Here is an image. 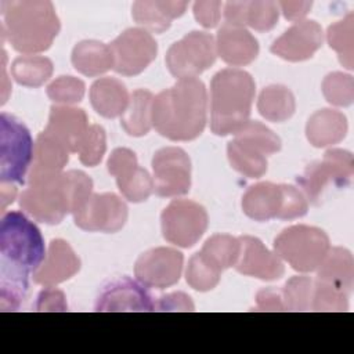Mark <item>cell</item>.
I'll list each match as a JSON object with an SVG mask.
<instances>
[{
    "label": "cell",
    "mask_w": 354,
    "mask_h": 354,
    "mask_svg": "<svg viewBox=\"0 0 354 354\" xmlns=\"http://www.w3.org/2000/svg\"><path fill=\"white\" fill-rule=\"evenodd\" d=\"M0 308L17 311L28 292V275L46 257L40 230L21 212H8L0 221Z\"/></svg>",
    "instance_id": "obj_1"
},
{
    "label": "cell",
    "mask_w": 354,
    "mask_h": 354,
    "mask_svg": "<svg viewBox=\"0 0 354 354\" xmlns=\"http://www.w3.org/2000/svg\"><path fill=\"white\" fill-rule=\"evenodd\" d=\"M207 116V93L196 77L178 79L152 102V126L171 141H189L201 136Z\"/></svg>",
    "instance_id": "obj_2"
},
{
    "label": "cell",
    "mask_w": 354,
    "mask_h": 354,
    "mask_svg": "<svg viewBox=\"0 0 354 354\" xmlns=\"http://www.w3.org/2000/svg\"><path fill=\"white\" fill-rule=\"evenodd\" d=\"M1 33L14 50L32 55L46 51L61 24L48 0H4L0 3Z\"/></svg>",
    "instance_id": "obj_3"
},
{
    "label": "cell",
    "mask_w": 354,
    "mask_h": 354,
    "mask_svg": "<svg viewBox=\"0 0 354 354\" xmlns=\"http://www.w3.org/2000/svg\"><path fill=\"white\" fill-rule=\"evenodd\" d=\"M256 86L253 77L235 68L218 71L210 83V129L217 136L238 133L250 116Z\"/></svg>",
    "instance_id": "obj_4"
},
{
    "label": "cell",
    "mask_w": 354,
    "mask_h": 354,
    "mask_svg": "<svg viewBox=\"0 0 354 354\" xmlns=\"http://www.w3.org/2000/svg\"><path fill=\"white\" fill-rule=\"evenodd\" d=\"M19 205L36 221L61 223L71 213L65 171L29 173L28 188L21 194Z\"/></svg>",
    "instance_id": "obj_5"
},
{
    "label": "cell",
    "mask_w": 354,
    "mask_h": 354,
    "mask_svg": "<svg viewBox=\"0 0 354 354\" xmlns=\"http://www.w3.org/2000/svg\"><path fill=\"white\" fill-rule=\"evenodd\" d=\"M330 249L325 231L310 225H292L274 239L275 254L299 272L315 271Z\"/></svg>",
    "instance_id": "obj_6"
},
{
    "label": "cell",
    "mask_w": 354,
    "mask_h": 354,
    "mask_svg": "<svg viewBox=\"0 0 354 354\" xmlns=\"http://www.w3.org/2000/svg\"><path fill=\"white\" fill-rule=\"evenodd\" d=\"M35 144L26 126L3 112L0 116V181L24 184L32 166Z\"/></svg>",
    "instance_id": "obj_7"
},
{
    "label": "cell",
    "mask_w": 354,
    "mask_h": 354,
    "mask_svg": "<svg viewBox=\"0 0 354 354\" xmlns=\"http://www.w3.org/2000/svg\"><path fill=\"white\" fill-rule=\"evenodd\" d=\"M216 57L214 37L206 32L192 30L170 46L166 54V65L177 79L196 77L214 64Z\"/></svg>",
    "instance_id": "obj_8"
},
{
    "label": "cell",
    "mask_w": 354,
    "mask_h": 354,
    "mask_svg": "<svg viewBox=\"0 0 354 354\" xmlns=\"http://www.w3.org/2000/svg\"><path fill=\"white\" fill-rule=\"evenodd\" d=\"M354 173L353 155L344 149H328L322 160H317L306 167L297 177V184L304 196L314 205H318L325 188L332 183L336 187H344L350 183Z\"/></svg>",
    "instance_id": "obj_9"
},
{
    "label": "cell",
    "mask_w": 354,
    "mask_h": 354,
    "mask_svg": "<svg viewBox=\"0 0 354 354\" xmlns=\"http://www.w3.org/2000/svg\"><path fill=\"white\" fill-rule=\"evenodd\" d=\"M207 223L205 207L189 199L171 201L160 216L163 238L180 248L194 246L205 234Z\"/></svg>",
    "instance_id": "obj_10"
},
{
    "label": "cell",
    "mask_w": 354,
    "mask_h": 354,
    "mask_svg": "<svg viewBox=\"0 0 354 354\" xmlns=\"http://www.w3.org/2000/svg\"><path fill=\"white\" fill-rule=\"evenodd\" d=\"M109 47L113 55V69L124 76L141 73L158 54L155 39L141 28L126 29Z\"/></svg>",
    "instance_id": "obj_11"
},
{
    "label": "cell",
    "mask_w": 354,
    "mask_h": 354,
    "mask_svg": "<svg viewBox=\"0 0 354 354\" xmlns=\"http://www.w3.org/2000/svg\"><path fill=\"white\" fill-rule=\"evenodd\" d=\"M153 191L163 198L180 196L191 187V160L187 152L177 147H165L152 158Z\"/></svg>",
    "instance_id": "obj_12"
},
{
    "label": "cell",
    "mask_w": 354,
    "mask_h": 354,
    "mask_svg": "<svg viewBox=\"0 0 354 354\" xmlns=\"http://www.w3.org/2000/svg\"><path fill=\"white\" fill-rule=\"evenodd\" d=\"M75 224L88 232L113 234L127 221V206L115 194H93L73 214Z\"/></svg>",
    "instance_id": "obj_13"
},
{
    "label": "cell",
    "mask_w": 354,
    "mask_h": 354,
    "mask_svg": "<svg viewBox=\"0 0 354 354\" xmlns=\"http://www.w3.org/2000/svg\"><path fill=\"white\" fill-rule=\"evenodd\" d=\"M183 253L173 248H155L142 253L134 266V275L144 286L165 289L180 281Z\"/></svg>",
    "instance_id": "obj_14"
},
{
    "label": "cell",
    "mask_w": 354,
    "mask_h": 354,
    "mask_svg": "<svg viewBox=\"0 0 354 354\" xmlns=\"http://www.w3.org/2000/svg\"><path fill=\"white\" fill-rule=\"evenodd\" d=\"M322 28L315 21L303 19L286 29L271 44V53L282 59L299 62L308 59L321 47Z\"/></svg>",
    "instance_id": "obj_15"
},
{
    "label": "cell",
    "mask_w": 354,
    "mask_h": 354,
    "mask_svg": "<svg viewBox=\"0 0 354 354\" xmlns=\"http://www.w3.org/2000/svg\"><path fill=\"white\" fill-rule=\"evenodd\" d=\"M95 311H155V301L141 282L123 277L104 286Z\"/></svg>",
    "instance_id": "obj_16"
},
{
    "label": "cell",
    "mask_w": 354,
    "mask_h": 354,
    "mask_svg": "<svg viewBox=\"0 0 354 354\" xmlns=\"http://www.w3.org/2000/svg\"><path fill=\"white\" fill-rule=\"evenodd\" d=\"M241 252L235 263L239 274L254 277L263 281H274L283 275L285 268L281 259L270 252L264 243L254 236H239Z\"/></svg>",
    "instance_id": "obj_17"
},
{
    "label": "cell",
    "mask_w": 354,
    "mask_h": 354,
    "mask_svg": "<svg viewBox=\"0 0 354 354\" xmlns=\"http://www.w3.org/2000/svg\"><path fill=\"white\" fill-rule=\"evenodd\" d=\"M88 127L87 115L83 109L72 105H55L50 109L44 131L59 141L69 152H79Z\"/></svg>",
    "instance_id": "obj_18"
},
{
    "label": "cell",
    "mask_w": 354,
    "mask_h": 354,
    "mask_svg": "<svg viewBox=\"0 0 354 354\" xmlns=\"http://www.w3.org/2000/svg\"><path fill=\"white\" fill-rule=\"evenodd\" d=\"M79 270L80 260L71 245L62 239H54L41 266L33 272V281L43 286H55L72 278Z\"/></svg>",
    "instance_id": "obj_19"
},
{
    "label": "cell",
    "mask_w": 354,
    "mask_h": 354,
    "mask_svg": "<svg viewBox=\"0 0 354 354\" xmlns=\"http://www.w3.org/2000/svg\"><path fill=\"white\" fill-rule=\"evenodd\" d=\"M216 51L225 64L243 66L256 59L259 43L246 28L224 24L216 36Z\"/></svg>",
    "instance_id": "obj_20"
},
{
    "label": "cell",
    "mask_w": 354,
    "mask_h": 354,
    "mask_svg": "<svg viewBox=\"0 0 354 354\" xmlns=\"http://www.w3.org/2000/svg\"><path fill=\"white\" fill-rule=\"evenodd\" d=\"M188 7L183 0H138L131 7L133 19L153 33L170 28L173 19L181 17Z\"/></svg>",
    "instance_id": "obj_21"
},
{
    "label": "cell",
    "mask_w": 354,
    "mask_h": 354,
    "mask_svg": "<svg viewBox=\"0 0 354 354\" xmlns=\"http://www.w3.org/2000/svg\"><path fill=\"white\" fill-rule=\"evenodd\" d=\"M282 203L281 184L257 183L246 189L242 196L243 213L256 221L277 218Z\"/></svg>",
    "instance_id": "obj_22"
},
{
    "label": "cell",
    "mask_w": 354,
    "mask_h": 354,
    "mask_svg": "<svg viewBox=\"0 0 354 354\" xmlns=\"http://www.w3.org/2000/svg\"><path fill=\"white\" fill-rule=\"evenodd\" d=\"M347 133L346 116L335 109H319L314 112L306 126V136L317 148L340 142Z\"/></svg>",
    "instance_id": "obj_23"
},
{
    "label": "cell",
    "mask_w": 354,
    "mask_h": 354,
    "mask_svg": "<svg viewBox=\"0 0 354 354\" xmlns=\"http://www.w3.org/2000/svg\"><path fill=\"white\" fill-rule=\"evenodd\" d=\"M130 95L126 86L113 77H102L90 88V102L97 113L113 119L122 116L129 105Z\"/></svg>",
    "instance_id": "obj_24"
},
{
    "label": "cell",
    "mask_w": 354,
    "mask_h": 354,
    "mask_svg": "<svg viewBox=\"0 0 354 354\" xmlns=\"http://www.w3.org/2000/svg\"><path fill=\"white\" fill-rule=\"evenodd\" d=\"M72 64L77 72L94 77L113 68L111 47L97 40H83L72 50Z\"/></svg>",
    "instance_id": "obj_25"
},
{
    "label": "cell",
    "mask_w": 354,
    "mask_h": 354,
    "mask_svg": "<svg viewBox=\"0 0 354 354\" xmlns=\"http://www.w3.org/2000/svg\"><path fill=\"white\" fill-rule=\"evenodd\" d=\"M315 271L318 281L330 283L347 293L351 292L354 285V260L347 249H329Z\"/></svg>",
    "instance_id": "obj_26"
},
{
    "label": "cell",
    "mask_w": 354,
    "mask_h": 354,
    "mask_svg": "<svg viewBox=\"0 0 354 354\" xmlns=\"http://www.w3.org/2000/svg\"><path fill=\"white\" fill-rule=\"evenodd\" d=\"M228 160L236 171L249 178H259L267 171V155L252 142L234 137L227 145Z\"/></svg>",
    "instance_id": "obj_27"
},
{
    "label": "cell",
    "mask_w": 354,
    "mask_h": 354,
    "mask_svg": "<svg viewBox=\"0 0 354 354\" xmlns=\"http://www.w3.org/2000/svg\"><path fill=\"white\" fill-rule=\"evenodd\" d=\"M152 102L153 95L151 91L138 88L130 95L129 105L120 116V126L133 137L145 136L152 127Z\"/></svg>",
    "instance_id": "obj_28"
},
{
    "label": "cell",
    "mask_w": 354,
    "mask_h": 354,
    "mask_svg": "<svg viewBox=\"0 0 354 354\" xmlns=\"http://www.w3.org/2000/svg\"><path fill=\"white\" fill-rule=\"evenodd\" d=\"M260 115L275 123H282L292 118L296 109V102L292 91L281 84H271L261 90L257 100Z\"/></svg>",
    "instance_id": "obj_29"
},
{
    "label": "cell",
    "mask_w": 354,
    "mask_h": 354,
    "mask_svg": "<svg viewBox=\"0 0 354 354\" xmlns=\"http://www.w3.org/2000/svg\"><path fill=\"white\" fill-rule=\"evenodd\" d=\"M69 151L46 131L37 136L29 173H59L69 160Z\"/></svg>",
    "instance_id": "obj_30"
},
{
    "label": "cell",
    "mask_w": 354,
    "mask_h": 354,
    "mask_svg": "<svg viewBox=\"0 0 354 354\" xmlns=\"http://www.w3.org/2000/svg\"><path fill=\"white\" fill-rule=\"evenodd\" d=\"M14 80L26 87H40L53 75V62L41 55H22L11 65Z\"/></svg>",
    "instance_id": "obj_31"
},
{
    "label": "cell",
    "mask_w": 354,
    "mask_h": 354,
    "mask_svg": "<svg viewBox=\"0 0 354 354\" xmlns=\"http://www.w3.org/2000/svg\"><path fill=\"white\" fill-rule=\"evenodd\" d=\"M239 238L228 234H216L206 239L199 253L206 261L223 272L225 268L235 266L239 257Z\"/></svg>",
    "instance_id": "obj_32"
},
{
    "label": "cell",
    "mask_w": 354,
    "mask_h": 354,
    "mask_svg": "<svg viewBox=\"0 0 354 354\" xmlns=\"http://www.w3.org/2000/svg\"><path fill=\"white\" fill-rule=\"evenodd\" d=\"M353 22L354 15L353 12H348L346 18L342 21L330 25L326 32V39L342 62L343 66L347 69L354 68V59H353Z\"/></svg>",
    "instance_id": "obj_33"
},
{
    "label": "cell",
    "mask_w": 354,
    "mask_h": 354,
    "mask_svg": "<svg viewBox=\"0 0 354 354\" xmlns=\"http://www.w3.org/2000/svg\"><path fill=\"white\" fill-rule=\"evenodd\" d=\"M220 277L221 271L206 261L199 252L189 259L185 270V279L192 289L199 292L212 290L218 283Z\"/></svg>",
    "instance_id": "obj_34"
},
{
    "label": "cell",
    "mask_w": 354,
    "mask_h": 354,
    "mask_svg": "<svg viewBox=\"0 0 354 354\" xmlns=\"http://www.w3.org/2000/svg\"><path fill=\"white\" fill-rule=\"evenodd\" d=\"M348 295L330 283L317 279L313 288L310 308L314 311H346L348 307Z\"/></svg>",
    "instance_id": "obj_35"
},
{
    "label": "cell",
    "mask_w": 354,
    "mask_h": 354,
    "mask_svg": "<svg viewBox=\"0 0 354 354\" xmlns=\"http://www.w3.org/2000/svg\"><path fill=\"white\" fill-rule=\"evenodd\" d=\"M322 93L329 104L336 106H348L354 100L353 76L342 72L326 75L322 82Z\"/></svg>",
    "instance_id": "obj_36"
},
{
    "label": "cell",
    "mask_w": 354,
    "mask_h": 354,
    "mask_svg": "<svg viewBox=\"0 0 354 354\" xmlns=\"http://www.w3.org/2000/svg\"><path fill=\"white\" fill-rule=\"evenodd\" d=\"M314 282L308 277H292L282 289L286 311H307L311 306Z\"/></svg>",
    "instance_id": "obj_37"
},
{
    "label": "cell",
    "mask_w": 354,
    "mask_h": 354,
    "mask_svg": "<svg viewBox=\"0 0 354 354\" xmlns=\"http://www.w3.org/2000/svg\"><path fill=\"white\" fill-rule=\"evenodd\" d=\"M116 184L122 195L133 203L147 201L153 191V178L140 166L126 178L116 181Z\"/></svg>",
    "instance_id": "obj_38"
},
{
    "label": "cell",
    "mask_w": 354,
    "mask_h": 354,
    "mask_svg": "<svg viewBox=\"0 0 354 354\" xmlns=\"http://www.w3.org/2000/svg\"><path fill=\"white\" fill-rule=\"evenodd\" d=\"M279 17L278 3L272 0L248 1L246 25L257 32H267L272 29Z\"/></svg>",
    "instance_id": "obj_39"
},
{
    "label": "cell",
    "mask_w": 354,
    "mask_h": 354,
    "mask_svg": "<svg viewBox=\"0 0 354 354\" xmlns=\"http://www.w3.org/2000/svg\"><path fill=\"white\" fill-rule=\"evenodd\" d=\"M234 136L246 140L249 142H252L253 145L259 147L266 155H271L275 153L281 149V138L272 131L270 130L267 126H264L260 122H253L249 120L238 133H235Z\"/></svg>",
    "instance_id": "obj_40"
},
{
    "label": "cell",
    "mask_w": 354,
    "mask_h": 354,
    "mask_svg": "<svg viewBox=\"0 0 354 354\" xmlns=\"http://www.w3.org/2000/svg\"><path fill=\"white\" fill-rule=\"evenodd\" d=\"M83 80L73 76H59L47 87V95L51 101L61 105H73L80 102L84 95Z\"/></svg>",
    "instance_id": "obj_41"
},
{
    "label": "cell",
    "mask_w": 354,
    "mask_h": 354,
    "mask_svg": "<svg viewBox=\"0 0 354 354\" xmlns=\"http://www.w3.org/2000/svg\"><path fill=\"white\" fill-rule=\"evenodd\" d=\"M106 151L105 130L100 124H91L79 149V159L84 166H97Z\"/></svg>",
    "instance_id": "obj_42"
},
{
    "label": "cell",
    "mask_w": 354,
    "mask_h": 354,
    "mask_svg": "<svg viewBox=\"0 0 354 354\" xmlns=\"http://www.w3.org/2000/svg\"><path fill=\"white\" fill-rule=\"evenodd\" d=\"M68 196L71 203V213H76L93 195V181L91 178L80 170L65 171Z\"/></svg>",
    "instance_id": "obj_43"
},
{
    "label": "cell",
    "mask_w": 354,
    "mask_h": 354,
    "mask_svg": "<svg viewBox=\"0 0 354 354\" xmlns=\"http://www.w3.org/2000/svg\"><path fill=\"white\" fill-rule=\"evenodd\" d=\"M282 188V203L277 218L281 220H293L303 217L308 210L307 198L301 191L293 185L281 184Z\"/></svg>",
    "instance_id": "obj_44"
},
{
    "label": "cell",
    "mask_w": 354,
    "mask_h": 354,
    "mask_svg": "<svg viewBox=\"0 0 354 354\" xmlns=\"http://www.w3.org/2000/svg\"><path fill=\"white\" fill-rule=\"evenodd\" d=\"M106 167H108L109 174L113 176L116 178V181H120V180L126 178L129 174H131L138 167L137 156L129 148H116L109 155Z\"/></svg>",
    "instance_id": "obj_45"
},
{
    "label": "cell",
    "mask_w": 354,
    "mask_h": 354,
    "mask_svg": "<svg viewBox=\"0 0 354 354\" xmlns=\"http://www.w3.org/2000/svg\"><path fill=\"white\" fill-rule=\"evenodd\" d=\"M221 1L217 0H201L194 3L195 19L205 28H214L221 18Z\"/></svg>",
    "instance_id": "obj_46"
},
{
    "label": "cell",
    "mask_w": 354,
    "mask_h": 354,
    "mask_svg": "<svg viewBox=\"0 0 354 354\" xmlns=\"http://www.w3.org/2000/svg\"><path fill=\"white\" fill-rule=\"evenodd\" d=\"M68 304L64 292L53 288L46 286L44 290L40 292L36 301L37 311H66Z\"/></svg>",
    "instance_id": "obj_47"
},
{
    "label": "cell",
    "mask_w": 354,
    "mask_h": 354,
    "mask_svg": "<svg viewBox=\"0 0 354 354\" xmlns=\"http://www.w3.org/2000/svg\"><path fill=\"white\" fill-rule=\"evenodd\" d=\"M191 297L183 292L170 293L155 301V311H194Z\"/></svg>",
    "instance_id": "obj_48"
},
{
    "label": "cell",
    "mask_w": 354,
    "mask_h": 354,
    "mask_svg": "<svg viewBox=\"0 0 354 354\" xmlns=\"http://www.w3.org/2000/svg\"><path fill=\"white\" fill-rule=\"evenodd\" d=\"M257 311H286L282 290L274 288L261 289L256 296Z\"/></svg>",
    "instance_id": "obj_49"
},
{
    "label": "cell",
    "mask_w": 354,
    "mask_h": 354,
    "mask_svg": "<svg viewBox=\"0 0 354 354\" xmlns=\"http://www.w3.org/2000/svg\"><path fill=\"white\" fill-rule=\"evenodd\" d=\"M278 7L286 19L300 22L311 10L313 1H279Z\"/></svg>",
    "instance_id": "obj_50"
},
{
    "label": "cell",
    "mask_w": 354,
    "mask_h": 354,
    "mask_svg": "<svg viewBox=\"0 0 354 354\" xmlns=\"http://www.w3.org/2000/svg\"><path fill=\"white\" fill-rule=\"evenodd\" d=\"M246 11H248V1H228L224 6L225 24L245 28Z\"/></svg>",
    "instance_id": "obj_51"
},
{
    "label": "cell",
    "mask_w": 354,
    "mask_h": 354,
    "mask_svg": "<svg viewBox=\"0 0 354 354\" xmlns=\"http://www.w3.org/2000/svg\"><path fill=\"white\" fill-rule=\"evenodd\" d=\"M0 203H1V210L7 207V205L12 203V201L17 196V187L12 183H1L0 185Z\"/></svg>",
    "instance_id": "obj_52"
}]
</instances>
